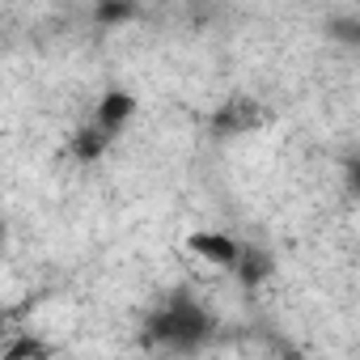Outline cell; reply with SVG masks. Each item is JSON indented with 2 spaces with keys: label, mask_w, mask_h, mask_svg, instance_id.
I'll use <instances>...</instances> for the list:
<instances>
[{
  "label": "cell",
  "mask_w": 360,
  "mask_h": 360,
  "mask_svg": "<svg viewBox=\"0 0 360 360\" xmlns=\"http://www.w3.org/2000/svg\"><path fill=\"white\" fill-rule=\"evenodd\" d=\"M212 326H217V318H212L200 301H191L187 292H178V297H169V301L148 318V339H153V343H165V347H174V352H195V347L208 343Z\"/></svg>",
  "instance_id": "6da1fadb"
},
{
  "label": "cell",
  "mask_w": 360,
  "mask_h": 360,
  "mask_svg": "<svg viewBox=\"0 0 360 360\" xmlns=\"http://www.w3.org/2000/svg\"><path fill=\"white\" fill-rule=\"evenodd\" d=\"M267 106H259L255 98H246V94H233L217 115H212V136L217 140H229V136H246V131H259V127H267Z\"/></svg>",
  "instance_id": "7a4b0ae2"
},
{
  "label": "cell",
  "mask_w": 360,
  "mask_h": 360,
  "mask_svg": "<svg viewBox=\"0 0 360 360\" xmlns=\"http://www.w3.org/2000/svg\"><path fill=\"white\" fill-rule=\"evenodd\" d=\"M187 246H191V255H200L204 263L229 267V271H233V263H238V255H242V242H233L229 233H191Z\"/></svg>",
  "instance_id": "3957f363"
},
{
  "label": "cell",
  "mask_w": 360,
  "mask_h": 360,
  "mask_svg": "<svg viewBox=\"0 0 360 360\" xmlns=\"http://www.w3.org/2000/svg\"><path fill=\"white\" fill-rule=\"evenodd\" d=\"M233 271H238L242 288H259V284H267V280H271V271H276V259H271L263 246H246V242H242V255H238Z\"/></svg>",
  "instance_id": "277c9868"
},
{
  "label": "cell",
  "mask_w": 360,
  "mask_h": 360,
  "mask_svg": "<svg viewBox=\"0 0 360 360\" xmlns=\"http://www.w3.org/2000/svg\"><path fill=\"white\" fill-rule=\"evenodd\" d=\"M131 115H136V98H131L127 89H106L102 102H98V110H94V119H98L106 131H123Z\"/></svg>",
  "instance_id": "5b68a950"
},
{
  "label": "cell",
  "mask_w": 360,
  "mask_h": 360,
  "mask_svg": "<svg viewBox=\"0 0 360 360\" xmlns=\"http://www.w3.org/2000/svg\"><path fill=\"white\" fill-rule=\"evenodd\" d=\"M110 136H115V131H106V127L94 119V123H85V127H77V131H72V144H68V148H72V157H77V161H98V157L106 153Z\"/></svg>",
  "instance_id": "8992f818"
},
{
  "label": "cell",
  "mask_w": 360,
  "mask_h": 360,
  "mask_svg": "<svg viewBox=\"0 0 360 360\" xmlns=\"http://www.w3.org/2000/svg\"><path fill=\"white\" fill-rule=\"evenodd\" d=\"M136 18V0H98V22L102 26H127Z\"/></svg>",
  "instance_id": "52a82bcc"
},
{
  "label": "cell",
  "mask_w": 360,
  "mask_h": 360,
  "mask_svg": "<svg viewBox=\"0 0 360 360\" xmlns=\"http://www.w3.org/2000/svg\"><path fill=\"white\" fill-rule=\"evenodd\" d=\"M43 356H51V347L47 343H39V339H18V343H9L5 352H0V360H43Z\"/></svg>",
  "instance_id": "ba28073f"
},
{
  "label": "cell",
  "mask_w": 360,
  "mask_h": 360,
  "mask_svg": "<svg viewBox=\"0 0 360 360\" xmlns=\"http://www.w3.org/2000/svg\"><path fill=\"white\" fill-rule=\"evenodd\" d=\"M326 34L339 39L343 47H356L360 51V18H330L326 22Z\"/></svg>",
  "instance_id": "9c48e42d"
},
{
  "label": "cell",
  "mask_w": 360,
  "mask_h": 360,
  "mask_svg": "<svg viewBox=\"0 0 360 360\" xmlns=\"http://www.w3.org/2000/svg\"><path fill=\"white\" fill-rule=\"evenodd\" d=\"M343 178H347V191H352V195L360 200V153L343 161Z\"/></svg>",
  "instance_id": "30bf717a"
}]
</instances>
